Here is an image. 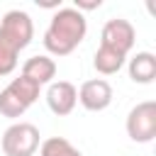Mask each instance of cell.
Wrapping results in <instances>:
<instances>
[{
    "instance_id": "cell-2",
    "label": "cell",
    "mask_w": 156,
    "mask_h": 156,
    "mask_svg": "<svg viewBox=\"0 0 156 156\" xmlns=\"http://www.w3.org/2000/svg\"><path fill=\"white\" fill-rule=\"evenodd\" d=\"M39 129L29 122H15L2 134V154L5 156H34L39 149Z\"/></svg>"
},
{
    "instance_id": "cell-13",
    "label": "cell",
    "mask_w": 156,
    "mask_h": 156,
    "mask_svg": "<svg viewBox=\"0 0 156 156\" xmlns=\"http://www.w3.org/2000/svg\"><path fill=\"white\" fill-rule=\"evenodd\" d=\"M17 49L0 34V76H10L17 68Z\"/></svg>"
},
{
    "instance_id": "cell-8",
    "label": "cell",
    "mask_w": 156,
    "mask_h": 156,
    "mask_svg": "<svg viewBox=\"0 0 156 156\" xmlns=\"http://www.w3.org/2000/svg\"><path fill=\"white\" fill-rule=\"evenodd\" d=\"M22 76L34 80L37 85H44V83H54V76H56V61L49 58V56H29L22 66Z\"/></svg>"
},
{
    "instance_id": "cell-5",
    "label": "cell",
    "mask_w": 156,
    "mask_h": 156,
    "mask_svg": "<svg viewBox=\"0 0 156 156\" xmlns=\"http://www.w3.org/2000/svg\"><path fill=\"white\" fill-rule=\"evenodd\" d=\"M136 41V32L132 27L129 20H122V17H115V20H107L102 32H100V44L102 46H110L119 54H129L132 46Z\"/></svg>"
},
{
    "instance_id": "cell-4",
    "label": "cell",
    "mask_w": 156,
    "mask_h": 156,
    "mask_svg": "<svg viewBox=\"0 0 156 156\" xmlns=\"http://www.w3.org/2000/svg\"><path fill=\"white\" fill-rule=\"evenodd\" d=\"M0 34L17 49H27L32 37H34V24H32V17L22 10H10L5 12V17L0 20Z\"/></svg>"
},
{
    "instance_id": "cell-7",
    "label": "cell",
    "mask_w": 156,
    "mask_h": 156,
    "mask_svg": "<svg viewBox=\"0 0 156 156\" xmlns=\"http://www.w3.org/2000/svg\"><path fill=\"white\" fill-rule=\"evenodd\" d=\"M76 102H78V88L73 83H68V80H54L49 85V90H46V105H49V110L54 115H58V117L71 115L73 107H76Z\"/></svg>"
},
{
    "instance_id": "cell-14",
    "label": "cell",
    "mask_w": 156,
    "mask_h": 156,
    "mask_svg": "<svg viewBox=\"0 0 156 156\" xmlns=\"http://www.w3.org/2000/svg\"><path fill=\"white\" fill-rule=\"evenodd\" d=\"M0 112L5 117H10V119H17V117H22L27 112V107L5 88V90H0Z\"/></svg>"
},
{
    "instance_id": "cell-3",
    "label": "cell",
    "mask_w": 156,
    "mask_h": 156,
    "mask_svg": "<svg viewBox=\"0 0 156 156\" xmlns=\"http://www.w3.org/2000/svg\"><path fill=\"white\" fill-rule=\"evenodd\" d=\"M127 134L136 144H149L156 136V102L146 100V102H139L129 110Z\"/></svg>"
},
{
    "instance_id": "cell-12",
    "label": "cell",
    "mask_w": 156,
    "mask_h": 156,
    "mask_svg": "<svg viewBox=\"0 0 156 156\" xmlns=\"http://www.w3.org/2000/svg\"><path fill=\"white\" fill-rule=\"evenodd\" d=\"M39 154L41 156H83L68 139L63 136H49L46 141L39 144Z\"/></svg>"
},
{
    "instance_id": "cell-11",
    "label": "cell",
    "mask_w": 156,
    "mask_h": 156,
    "mask_svg": "<svg viewBox=\"0 0 156 156\" xmlns=\"http://www.w3.org/2000/svg\"><path fill=\"white\" fill-rule=\"evenodd\" d=\"M7 90H10V93H12V95L24 105V107H29V105H34V102H37L41 85H37L34 80L24 78V76H20V78H12V80H10Z\"/></svg>"
},
{
    "instance_id": "cell-10",
    "label": "cell",
    "mask_w": 156,
    "mask_h": 156,
    "mask_svg": "<svg viewBox=\"0 0 156 156\" xmlns=\"http://www.w3.org/2000/svg\"><path fill=\"white\" fill-rule=\"evenodd\" d=\"M124 54H119V51H115V49H110V46H98V51H95V56H93V66H95V71L98 73H102V76H112V73H117L122 66H124Z\"/></svg>"
},
{
    "instance_id": "cell-1",
    "label": "cell",
    "mask_w": 156,
    "mask_h": 156,
    "mask_svg": "<svg viewBox=\"0 0 156 156\" xmlns=\"http://www.w3.org/2000/svg\"><path fill=\"white\" fill-rule=\"evenodd\" d=\"M85 32H88V22L83 12H78L76 7H61L56 10V15L51 17L44 32V46L54 56H68L85 39Z\"/></svg>"
},
{
    "instance_id": "cell-9",
    "label": "cell",
    "mask_w": 156,
    "mask_h": 156,
    "mask_svg": "<svg viewBox=\"0 0 156 156\" xmlns=\"http://www.w3.org/2000/svg\"><path fill=\"white\" fill-rule=\"evenodd\" d=\"M129 78L134 83H151L156 78V56L151 51H139L136 56L129 58Z\"/></svg>"
},
{
    "instance_id": "cell-6",
    "label": "cell",
    "mask_w": 156,
    "mask_h": 156,
    "mask_svg": "<svg viewBox=\"0 0 156 156\" xmlns=\"http://www.w3.org/2000/svg\"><path fill=\"white\" fill-rule=\"evenodd\" d=\"M78 102L88 112H100V110L110 107V102H112V85L105 78L85 80L78 90Z\"/></svg>"
},
{
    "instance_id": "cell-15",
    "label": "cell",
    "mask_w": 156,
    "mask_h": 156,
    "mask_svg": "<svg viewBox=\"0 0 156 156\" xmlns=\"http://www.w3.org/2000/svg\"><path fill=\"white\" fill-rule=\"evenodd\" d=\"M102 5V0H76V10H98Z\"/></svg>"
}]
</instances>
